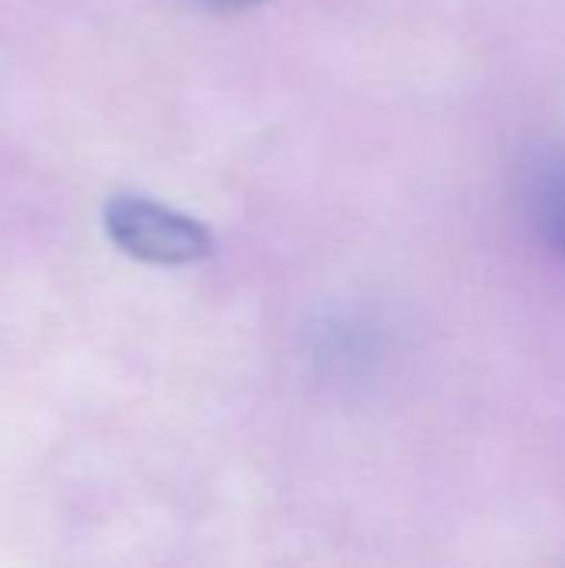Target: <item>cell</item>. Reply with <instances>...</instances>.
<instances>
[{
  "instance_id": "cell-2",
  "label": "cell",
  "mask_w": 565,
  "mask_h": 568,
  "mask_svg": "<svg viewBox=\"0 0 565 568\" xmlns=\"http://www.w3.org/2000/svg\"><path fill=\"white\" fill-rule=\"evenodd\" d=\"M549 226H553V236L559 243V250L565 253V190L553 196V213H549Z\"/></svg>"
},
{
  "instance_id": "cell-1",
  "label": "cell",
  "mask_w": 565,
  "mask_h": 568,
  "mask_svg": "<svg viewBox=\"0 0 565 568\" xmlns=\"http://www.w3.org/2000/svg\"><path fill=\"white\" fill-rule=\"evenodd\" d=\"M103 226L127 256L157 266H186L213 253V236L200 220L130 193L107 203Z\"/></svg>"
},
{
  "instance_id": "cell-3",
  "label": "cell",
  "mask_w": 565,
  "mask_h": 568,
  "mask_svg": "<svg viewBox=\"0 0 565 568\" xmlns=\"http://www.w3.org/2000/svg\"><path fill=\"white\" fill-rule=\"evenodd\" d=\"M213 3H223V7H253L260 0H213Z\"/></svg>"
}]
</instances>
